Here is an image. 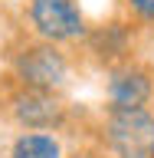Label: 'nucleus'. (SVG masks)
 Listing matches in <instances>:
<instances>
[{
	"mask_svg": "<svg viewBox=\"0 0 154 158\" xmlns=\"http://www.w3.org/2000/svg\"><path fill=\"white\" fill-rule=\"evenodd\" d=\"M108 142L118 158H154V118L144 109H112Z\"/></svg>",
	"mask_w": 154,
	"mask_h": 158,
	"instance_id": "f257e3e1",
	"label": "nucleus"
},
{
	"mask_svg": "<svg viewBox=\"0 0 154 158\" xmlns=\"http://www.w3.org/2000/svg\"><path fill=\"white\" fill-rule=\"evenodd\" d=\"M13 158H59V145L53 135H23L17 138V145H13Z\"/></svg>",
	"mask_w": 154,
	"mask_h": 158,
	"instance_id": "423d86ee",
	"label": "nucleus"
},
{
	"mask_svg": "<svg viewBox=\"0 0 154 158\" xmlns=\"http://www.w3.org/2000/svg\"><path fill=\"white\" fill-rule=\"evenodd\" d=\"M33 27L46 40H76L82 36V13L72 0H33L30 7Z\"/></svg>",
	"mask_w": 154,
	"mask_h": 158,
	"instance_id": "f03ea898",
	"label": "nucleus"
},
{
	"mask_svg": "<svg viewBox=\"0 0 154 158\" xmlns=\"http://www.w3.org/2000/svg\"><path fill=\"white\" fill-rule=\"evenodd\" d=\"M17 118L26 122V125H36V128H46L53 122L62 118V106H59L49 89H30L23 96H17Z\"/></svg>",
	"mask_w": 154,
	"mask_h": 158,
	"instance_id": "39448f33",
	"label": "nucleus"
},
{
	"mask_svg": "<svg viewBox=\"0 0 154 158\" xmlns=\"http://www.w3.org/2000/svg\"><path fill=\"white\" fill-rule=\"evenodd\" d=\"M151 96V79L141 69H118L108 82V99L115 109H141Z\"/></svg>",
	"mask_w": 154,
	"mask_h": 158,
	"instance_id": "20e7f679",
	"label": "nucleus"
},
{
	"mask_svg": "<svg viewBox=\"0 0 154 158\" xmlns=\"http://www.w3.org/2000/svg\"><path fill=\"white\" fill-rule=\"evenodd\" d=\"M131 7L141 13V17H148V20H154V0H128Z\"/></svg>",
	"mask_w": 154,
	"mask_h": 158,
	"instance_id": "0eeeda50",
	"label": "nucleus"
},
{
	"mask_svg": "<svg viewBox=\"0 0 154 158\" xmlns=\"http://www.w3.org/2000/svg\"><path fill=\"white\" fill-rule=\"evenodd\" d=\"M17 73L30 89H53L62 86L66 79V59L62 53H56L53 46H30L20 53L17 59Z\"/></svg>",
	"mask_w": 154,
	"mask_h": 158,
	"instance_id": "7ed1b4c3",
	"label": "nucleus"
}]
</instances>
